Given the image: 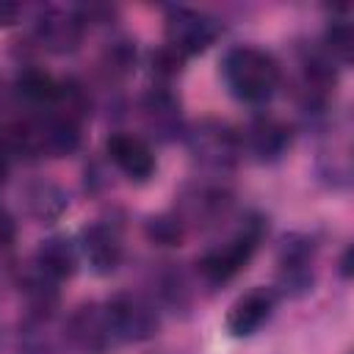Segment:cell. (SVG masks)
<instances>
[{"label":"cell","mask_w":354,"mask_h":354,"mask_svg":"<svg viewBox=\"0 0 354 354\" xmlns=\"http://www.w3.org/2000/svg\"><path fill=\"white\" fill-rule=\"evenodd\" d=\"M83 257L88 260V268L100 277H108L122 263V235L119 227L111 221H94L83 230Z\"/></svg>","instance_id":"10"},{"label":"cell","mask_w":354,"mask_h":354,"mask_svg":"<svg viewBox=\"0 0 354 354\" xmlns=\"http://www.w3.org/2000/svg\"><path fill=\"white\" fill-rule=\"evenodd\" d=\"M340 277H351V249H346L343 252V257H340Z\"/></svg>","instance_id":"22"},{"label":"cell","mask_w":354,"mask_h":354,"mask_svg":"<svg viewBox=\"0 0 354 354\" xmlns=\"http://www.w3.org/2000/svg\"><path fill=\"white\" fill-rule=\"evenodd\" d=\"M354 39H351V25L348 22H332L329 25V30H326V36H324V55L332 61V64H337V66H348L351 64V44Z\"/></svg>","instance_id":"18"},{"label":"cell","mask_w":354,"mask_h":354,"mask_svg":"<svg viewBox=\"0 0 354 354\" xmlns=\"http://www.w3.org/2000/svg\"><path fill=\"white\" fill-rule=\"evenodd\" d=\"M64 340L80 351V354H108L111 348H116V337H113V329H111V321H108V313H105V301L97 304H80L66 326H64Z\"/></svg>","instance_id":"7"},{"label":"cell","mask_w":354,"mask_h":354,"mask_svg":"<svg viewBox=\"0 0 354 354\" xmlns=\"http://www.w3.org/2000/svg\"><path fill=\"white\" fill-rule=\"evenodd\" d=\"M14 221H11V216L0 207V246H11L14 243Z\"/></svg>","instance_id":"20"},{"label":"cell","mask_w":354,"mask_h":354,"mask_svg":"<svg viewBox=\"0 0 354 354\" xmlns=\"http://www.w3.org/2000/svg\"><path fill=\"white\" fill-rule=\"evenodd\" d=\"M263 218L260 216H249L230 241H224L221 246H213L207 249L199 260H196V268L202 274L205 282L210 285H221V282H230L238 271L246 268V263L252 260V254L257 252L260 241H263Z\"/></svg>","instance_id":"2"},{"label":"cell","mask_w":354,"mask_h":354,"mask_svg":"<svg viewBox=\"0 0 354 354\" xmlns=\"http://www.w3.org/2000/svg\"><path fill=\"white\" fill-rule=\"evenodd\" d=\"M249 152L260 163H274L290 149V127L277 116H257L246 130Z\"/></svg>","instance_id":"12"},{"label":"cell","mask_w":354,"mask_h":354,"mask_svg":"<svg viewBox=\"0 0 354 354\" xmlns=\"http://www.w3.org/2000/svg\"><path fill=\"white\" fill-rule=\"evenodd\" d=\"M105 152L113 160V166L127 180H133V183H147L155 174V169H158L152 147L141 136H133V133H113V136H108Z\"/></svg>","instance_id":"9"},{"label":"cell","mask_w":354,"mask_h":354,"mask_svg":"<svg viewBox=\"0 0 354 354\" xmlns=\"http://www.w3.org/2000/svg\"><path fill=\"white\" fill-rule=\"evenodd\" d=\"M25 205H28V213L33 218H39V221H55L66 210L69 199H66V194L55 183H50V180H33V183L25 185Z\"/></svg>","instance_id":"16"},{"label":"cell","mask_w":354,"mask_h":354,"mask_svg":"<svg viewBox=\"0 0 354 354\" xmlns=\"http://www.w3.org/2000/svg\"><path fill=\"white\" fill-rule=\"evenodd\" d=\"M141 111H144V124L149 127V133L158 136V138H163V141L174 138L183 130L180 105H177V100L166 88H152L144 97Z\"/></svg>","instance_id":"14"},{"label":"cell","mask_w":354,"mask_h":354,"mask_svg":"<svg viewBox=\"0 0 354 354\" xmlns=\"http://www.w3.org/2000/svg\"><path fill=\"white\" fill-rule=\"evenodd\" d=\"M188 147L191 155L213 169V171H227L235 166L238 155H241V136L218 119H202L191 133H188Z\"/></svg>","instance_id":"6"},{"label":"cell","mask_w":354,"mask_h":354,"mask_svg":"<svg viewBox=\"0 0 354 354\" xmlns=\"http://www.w3.org/2000/svg\"><path fill=\"white\" fill-rule=\"evenodd\" d=\"M19 354H58L53 310H30L19 326Z\"/></svg>","instance_id":"15"},{"label":"cell","mask_w":354,"mask_h":354,"mask_svg":"<svg viewBox=\"0 0 354 354\" xmlns=\"http://www.w3.org/2000/svg\"><path fill=\"white\" fill-rule=\"evenodd\" d=\"M77 268V249L69 238L64 235H53L47 241H41V246L36 249L33 257V274H39L41 279L58 285L64 279H69Z\"/></svg>","instance_id":"13"},{"label":"cell","mask_w":354,"mask_h":354,"mask_svg":"<svg viewBox=\"0 0 354 354\" xmlns=\"http://www.w3.org/2000/svg\"><path fill=\"white\" fill-rule=\"evenodd\" d=\"M218 36V22L207 17L205 11L171 6L166 11V50L180 55L183 61L188 55L205 53Z\"/></svg>","instance_id":"5"},{"label":"cell","mask_w":354,"mask_h":354,"mask_svg":"<svg viewBox=\"0 0 354 354\" xmlns=\"http://www.w3.org/2000/svg\"><path fill=\"white\" fill-rule=\"evenodd\" d=\"M19 6L17 3H3L0 0V28H6V25H14L17 19H19Z\"/></svg>","instance_id":"21"},{"label":"cell","mask_w":354,"mask_h":354,"mask_svg":"<svg viewBox=\"0 0 354 354\" xmlns=\"http://www.w3.org/2000/svg\"><path fill=\"white\" fill-rule=\"evenodd\" d=\"M221 77L230 94L249 105H263L279 86V64L271 53L254 44H238L227 50L221 61Z\"/></svg>","instance_id":"1"},{"label":"cell","mask_w":354,"mask_h":354,"mask_svg":"<svg viewBox=\"0 0 354 354\" xmlns=\"http://www.w3.org/2000/svg\"><path fill=\"white\" fill-rule=\"evenodd\" d=\"M315 241L304 232H290L282 238L277 254V285L285 296H307L315 285Z\"/></svg>","instance_id":"3"},{"label":"cell","mask_w":354,"mask_h":354,"mask_svg":"<svg viewBox=\"0 0 354 354\" xmlns=\"http://www.w3.org/2000/svg\"><path fill=\"white\" fill-rule=\"evenodd\" d=\"M17 91L30 105L53 108L58 94H61V83L55 77H50L47 72H41V69H22L19 77H17Z\"/></svg>","instance_id":"17"},{"label":"cell","mask_w":354,"mask_h":354,"mask_svg":"<svg viewBox=\"0 0 354 354\" xmlns=\"http://www.w3.org/2000/svg\"><path fill=\"white\" fill-rule=\"evenodd\" d=\"M86 30L83 8H44L36 19V39L50 53H72L77 50Z\"/></svg>","instance_id":"8"},{"label":"cell","mask_w":354,"mask_h":354,"mask_svg":"<svg viewBox=\"0 0 354 354\" xmlns=\"http://www.w3.org/2000/svg\"><path fill=\"white\" fill-rule=\"evenodd\" d=\"M274 290L268 288H252L246 290L241 299H235V304L227 313V332L232 337H252L274 313Z\"/></svg>","instance_id":"11"},{"label":"cell","mask_w":354,"mask_h":354,"mask_svg":"<svg viewBox=\"0 0 354 354\" xmlns=\"http://www.w3.org/2000/svg\"><path fill=\"white\" fill-rule=\"evenodd\" d=\"M147 235L160 246H180L185 235V224L180 221V216H152L147 221Z\"/></svg>","instance_id":"19"},{"label":"cell","mask_w":354,"mask_h":354,"mask_svg":"<svg viewBox=\"0 0 354 354\" xmlns=\"http://www.w3.org/2000/svg\"><path fill=\"white\" fill-rule=\"evenodd\" d=\"M105 313L113 329L116 343H144L158 335L160 315L152 301L138 293H116L105 301Z\"/></svg>","instance_id":"4"}]
</instances>
